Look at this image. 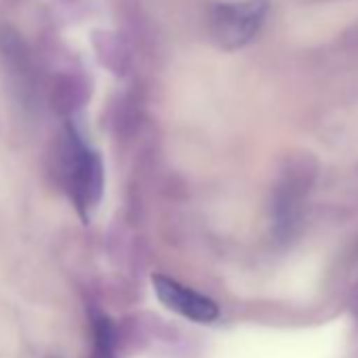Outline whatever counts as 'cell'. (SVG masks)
Returning a JSON list of instances; mask_svg holds the SVG:
<instances>
[{"mask_svg":"<svg viewBox=\"0 0 358 358\" xmlns=\"http://www.w3.org/2000/svg\"><path fill=\"white\" fill-rule=\"evenodd\" d=\"M97 49L103 57V62L114 68L116 72H120L122 68H127L129 64V55H127V47L120 43V38H116L114 34H99L97 41Z\"/></svg>","mask_w":358,"mask_h":358,"instance_id":"5","label":"cell"},{"mask_svg":"<svg viewBox=\"0 0 358 358\" xmlns=\"http://www.w3.org/2000/svg\"><path fill=\"white\" fill-rule=\"evenodd\" d=\"M0 59H3L9 80H13V89L20 91L22 97H32L34 93L32 55L26 41L13 26H0Z\"/></svg>","mask_w":358,"mask_h":358,"instance_id":"4","label":"cell"},{"mask_svg":"<svg viewBox=\"0 0 358 358\" xmlns=\"http://www.w3.org/2000/svg\"><path fill=\"white\" fill-rule=\"evenodd\" d=\"M95 329V358H112L114 354V329L106 316L93 320Z\"/></svg>","mask_w":358,"mask_h":358,"instance_id":"6","label":"cell"},{"mask_svg":"<svg viewBox=\"0 0 358 358\" xmlns=\"http://www.w3.org/2000/svg\"><path fill=\"white\" fill-rule=\"evenodd\" d=\"M68 152H70V186L74 201L78 207H93L99 201L103 171L97 152L89 150L80 135L70 129L68 131Z\"/></svg>","mask_w":358,"mask_h":358,"instance_id":"2","label":"cell"},{"mask_svg":"<svg viewBox=\"0 0 358 358\" xmlns=\"http://www.w3.org/2000/svg\"><path fill=\"white\" fill-rule=\"evenodd\" d=\"M339 47L352 53H358V22L352 24L341 36H339Z\"/></svg>","mask_w":358,"mask_h":358,"instance_id":"7","label":"cell"},{"mask_svg":"<svg viewBox=\"0 0 358 358\" xmlns=\"http://www.w3.org/2000/svg\"><path fill=\"white\" fill-rule=\"evenodd\" d=\"M152 285H154V293L156 297L173 312L182 314L190 320H196V322H211L220 316V308L215 301H211L209 297L188 289V287H182L179 282L166 278V276H154L152 278Z\"/></svg>","mask_w":358,"mask_h":358,"instance_id":"3","label":"cell"},{"mask_svg":"<svg viewBox=\"0 0 358 358\" xmlns=\"http://www.w3.org/2000/svg\"><path fill=\"white\" fill-rule=\"evenodd\" d=\"M270 0H226L211 5L207 32L222 51H241L251 45L270 17Z\"/></svg>","mask_w":358,"mask_h":358,"instance_id":"1","label":"cell"},{"mask_svg":"<svg viewBox=\"0 0 358 358\" xmlns=\"http://www.w3.org/2000/svg\"><path fill=\"white\" fill-rule=\"evenodd\" d=\"M308 3H324V0H308Z\"/></svg>","mask_w":358,"mask_h":358,"instance_id":"8","label":"cell"}]
</instances>
